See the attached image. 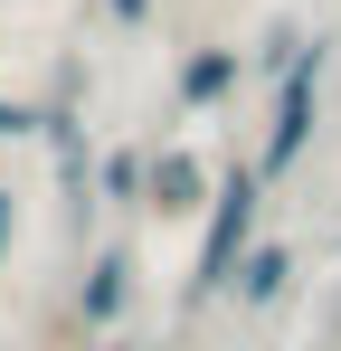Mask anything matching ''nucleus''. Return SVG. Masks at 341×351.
<instances>
[{"label": "nucleus", "mask_w": 341, "mask_h": 351, "mask_svg": "<svg viewBox=\"0 0 341 351\" xmlns=\"http://www.w3.org/2000/svg\"><path fill=\"white\" fill-rule=\"evenodd\" d=\"M294 285V247H284V237H256V247H247V256H237V304H247V313H275V294Z\"/></svg>", "instance_id": "5"}, {"label": "nucleus", "mask_w": 341, "mask_h": 351, "mask_svg": "<svg viewBox=\"0 0 341 351\" xmlns=\"http://www.w3.org/2000/svg\"><path fill=\"white\" fill-rule=\"evenodd\" d=\"M237 76H247V58H237V48H190L170 86H180V105H199V114H209V105H227V95H237Z\"/></svg>", "instance_id": "6"}, {"label": "nucleus", "mask_w": 341, "mask_h": 351, "mask_svg": "<svg viewBox=\"0 0 341 351\" xmlns=\"http://www.w3.org/2000/svg\"><path fill=\"white\" fill-rule=\"evenodd\" d=\"M209 190H218V171L170 143V152H152V171H142V209H152V219H199Z\"/></svg>", "instance_id": "3"}, {"label": "nucleus", "mask_w": 341, "mask_h": 351, "mask_svg": "<svg viewBox=\"0 0 341 351\" xmlns=\"http://www.w3.org/2000/svg\"><path fill=\"white\" fill-rule=\"evenodd\" d=\"M142 171H152V152H133V143L95 152V199L105 209H142Z\"/></svg>", "instance_id": "7"}, {"label": "nucleus", "mask_w": 341, "mask_h": 351, "mask_svg": "<svg viewBox=\"0 0 341 351\" xmlns=\"http://www.w3.org/2000/svg\"><path fill=\"white\" fill-rule=\"evenodd\" d=\"M95 351H142V342H133V332H123V323H114V332H95Z\"/></svg>", "instance_id": "12"}, {"label": "nucleus", "mask_w": 341, "mask_h": 351, "mask_svg": "<svg viewBox=\"0 0 341 351\" xmlns=\"http://www.w3.org/2000/svg\"><path fill=\"white\" fill-rule=\"evenodd\" d=\"M256 219H266V180L256 162H227L218 190H209V209H199V247H190V276H180V313H199V304H218L237 285V256L256 247Z\"/></svg>", "instance_id": "1"}, {"label": "nucleus", "mask_w": 341, "mask_h": 351, "mask_svg": "<svg viewBox=\"0 0 341 351\" xmlns=\"http://www.w3.org/2000/svg\"><path fill=\"white\" fill-rule=\"evenodd\" d=\"M48 123V105H19V95H0V143H29Z\"/></svg>", "instance_id": "9"}, {"label": "nucleus", "mask_w": 341, "mask_h": 351, "mask_svg": "<svg viewBox=\"0 0 341 351\" xmlns=\"http://www.w3.org/2000/svg\"><path fill=\"white\" fill-rule=\"evenodd\" d=\"M323 76H332V38H303L294 66L275 76V95H266V133H256V152H247L266 190L313 152V133H323Z\"/></svg>", "instance_id": "2"}, {"label": "nucleus", "mask_w": 341, "mask_h": 351, "mask_svg": "<svg viewBox=\"0 0 341 351\" xmlns=\"http://www.w3.org/2000/svg\"><path fill=\"white\" fill-rule=\"evenodd\" d=\"M133 276H142V266H133V247H123V237L95 247V256H86V285H76V313H86L95 332H114V323L133 313Z\"/></svg>", "instance_id": "4"}, {"label": "nucleus", "mask_w": 341, "mask_h": 351, "mask_svg": "<svg viewBox=\"0 0 341 351\" xmlns=\"http://www.w3.org/2000/svg\"><path fill=\"white\" fill-rule=\"evenodd\" d=\"M294 48H303V38H294V29H266V38H256V76H266V86H275L284 66H294Z\"/></svg>", "instance_id": "8"}, {"label": "nucleus", "mask_w": 341, "mask_h": 351, "mask_svg": "<svg viewBox=\"0 0 341 351\" xmlns=\"http://www.w3.org/2000/svg\"><path fill=\"white\" fill-rule=\"evenodd\" d=\"M10 247H19V190H0V276H10Z\"/></svg>", "instance_id": "10"}, {"label": "nucleus", "mask_w": 341, "mask_h": 351, "mask_svg": "<svg viewBox=\"0 0 341 351\" xmlns=\"http://www.w3.org/2000/svg\"><path fill=\"white\" fill-rule=\"evenodd\" d=\"M105 19H123V29H142V19H152V0H105Z\"/></svg>", "instance_id": "11"}]
</instances>
